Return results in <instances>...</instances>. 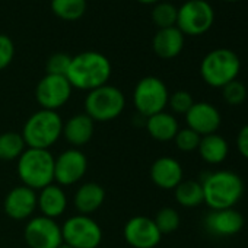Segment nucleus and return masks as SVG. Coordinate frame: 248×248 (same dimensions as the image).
<instances>
[{
    "label": "nucleus",
    "instance_id": "cd10ccee",
    "mask_svg": "<svg viewBox=\"0 0 248 248\" xmlns=\"http://www.w3.org/2000/svg\"><path fill=\"white\" fill-rule=\"evenodd\" d=\"M154 222L156 223L159 232L162 235H167V233L175 232L180 228L181 217H180V213L174 207H162L155 215Z\"/></svg>",
    "mask_w": 248,
    "mask_h": 248
},
{
    "label": "nucleus",
    "instance_id": "393cba45",
    "mask_svg": "<svg viewBox=\"0 0 248 248\" xmlns=\"http://www.w3.org/2000/svg\"><path fill=\"white\" fill-rule=\"evenodd\" d=\"M25 149L27 145L21 133L5 132L0 135V159L2 161H18Z\"/></svg>",
    "mask_w": 248,
    "mask_h": 248
},
{
    "label": "nucleus",
    "instance_id": "c756f323",
    "mask_svg": "<svg viewBox=\"0 0 248 248\" xmlns=\"http://www.w3.org/2000/svg\"><path fill=\"white\" fill-rule=\"evenodd\" d=\"M200 139H202V136L197 135L194 130L184 127V129H180L178 133L175 135L174 143H175L177 149L181 152H194L199 148Z\"/></svg>",
    "mask_w": 248,
    "mask_h": 248
},
{
    "label": "nucleus",
    "instance_id": "f704fd0d",
    "mask_svg": "<svg viewBox=\"0 0 248 248\" xmlns=\"http://www.w3.org/2000/svg\"><path fill=\"white\" fill-rule=\"evenodd\" d=\"M138 2H140V3H145V5H156V3H159L161 0H138Z\"/></svg>",
    "mask_w": 248,
    "mask_h": 248
},
{
    "label": "nucleus",
    "instance_id": "72a5a7b5",
    "mask_svg": "<svg viewBox=\"0 0 248 248\" xmlns=\"http://www.w3.org/2000/svg\"><path fill=\"white\" fill-rule=\"evenodd\" d=\"M235 143H236L238 154L248 161V124H245V126L241 127V130L236 135Z\"/></svg>",
    "mask_w": 248,
    "mask_h": 248
},
{
    "label": "nucleus",
    "instance_id": "9b49d317",
    "mask_svg": "<svg viewBox=\"0 0 248 248\" xmlns=\"http://www.w3.org/2000/svg\"><path fill=\"white\" fill-rule=\"evenodd\" d=\"M72 85L66 76L46 75L35 88V99L43 109L57 111L72 96Z\"/></svg>",
    "mask_w": 248,
    "mask_h": 248
},
{
    "label": "nucleus",
    "instance_id": "dca6fc26",
    "mask_svg": "<svg viewBox=\"0 0 248 248\" xmlns=\"http://www.w3.org/2000/svg\"><path fill=\"white\" fill-rule=\"evenodd\" d=\"M245 219L235 207L210 210L204 217V228L215 236H233L242 231Z\"/></svg>",
    "mask_w": 248,
    "mask_h": 248
},
{
    "label": "nucleus",
    "instance_id": "4468645a",
    "mask_svg": "<svg viewBox=\"0 0 248 248\" xmlns=\"http://www.w3.org/2000/svg\"><path fill=\"white\" fill-rule=\"evenodd\" d=\"M186 123L187 127L194 130L200 136H207L217 133L220 124H222V115L220 111L210 102H194L193 107L186 114Z\"/></svg>",
    "mask_w": 248,
    "mask_h": 248
},
{
    "label": "nucleus",
    "instance_id": "423d86ee",
    "mask_svg": "<svg viewBox=\"0 0 248 248\" xmlns=\"http://www.w3.org/2000/svg\"><path fill=\"white\" fill-rule=\"evenodd\" d=\"M126 108L123 91L112 85H102L88 92L85 98V114L95 123H107L118 118Z\"/></svg>",
    "mask_w": 248,
    "mask_h": 248
},
{
    "label": "nucleus",
    "instance_id": "b1692460",
    "mask_svg": "<svg viewBox=\"0 0 248 248\" xmlns=\"http://www.w3.org/2000/svg\"><path fill=\"white\" fill-rule=\"evenodd\" d=\"M174 196L183 207H197L204 203L202 183L196 180H183L174 188Z\"/></svg>",
    "mask_w": 248,
    "mask_h": 248
},
{
    "label": "nucleus",
    "instance_id": "7ed1b4c3",
    "mask_svg": "<svg viewBox=\"0 0 248 248\" xmlns=\"http://www.w3.org/2000/svg\"><path fill=\"white\" fill-rule=\"evenodd\" d=\"M21 135L27 148L48 151L63 135V120L57 111L40 108L28 117Z\"/></svg>",
    "mask_w": 248,
    "mask_h": 248
},
{
    "label": "nucleus",
    "instance_id": "c9c22d12",
    "mask_svg": "<svg viewBox=\"0 0 248 248\" xmlns=\"http://www.w3.org/2000/svg\"><path fill=\"white\" fill-rule=\"evenodd\" d=\"M59 248H72V247H70V245H67V244H64V242H63V244H62V245H60V247H59Z\"/></svg>",
    "mask_w": 248,
    "mask_h": 248
},
{
    "label": "nucleus",
    "instance_id": "aec40b11",
    "mask_svg": "<svg viewBox=\"0 0 248 248\" xmlns=\"http://www.w3.org/2000/svg\"><path fill=\"white\" fill-rule=\"evenodd\" d=\"M152 48L164 60L175 59L184 48V34L177 27L158 30L152 40Z\"/></svg>",
    "mask_w": 248,
    "mask_h": 248
},
{
    "label": "nucleus",
    "instance_id": "c85d7f7f",
    "mask_svg": "<svg viewBox=\"0 0 248 248\" xmlns=\"http://www.w3.org/2000/svg\"><path fill=\"white\" fill-rule=\"evenodd\" d=\"M222 96L228 105L238 107L247 99V86L241 80L235 79L222 88Z\"/></svg>",
    "mask_w": 248,
    "mask_h": 248
},
{
    "label": "nucleus",
    "instance_id": "412c9836",
    "mask_svg": "<svg viewBox=\"0 0 248 248\" xmlns=\"http://www.w3.org/2000/svg\"><path fill=\"white\" fill-rule=\"evenodd\" d=\"M105 200V190L98 183H83L75 193L73 204L79 215L91 216Z\"/></svg>",
    "mask_w": 248,
    "mask_h": 248
},
{
    "label": "nucleus",
    "instance_id": "20e7f679",
    "mask_svg": "<svg viewBox=\"0 0 248 248\" xmlns=\"http://www.w3.org/2000/svg\"><path fill=\"white\" fill-rule=\"evenodd\" d=\"M54 156L50 151L27 148L18 158L16 172L22 186L35 191L54 183Z\"/></svg>",
    "mask_w": 248,
    "mask_h": 248
},
{
    "label": "nucleus",
    "instance_id": "e433bc0d",
    "mask_svg": "<svg viewBox=\"0 0 248 248\" xmlns=\"http://www.w3.org/2000/svg\"><path fill=\"white\" fill-rule=\"evenodd\" d=\"M225 2H238V0H225Z\"/></svg>",
    "mask_w": 248,
    "mask_h": 248
},
{
    "label": "nucleus",
    "instance_id": "bb28decb",
    "mask_svg": "<svg viewBox=\"0 0 248 248\" xmlns=\"http://www.w3.org/2000/svg\"><path fill=\"white\" fill-rule=\"evenodd\" d=\"M177 15H178V8L168 2H159L152 9V21L159 30L175 27Z\"/></svg>",
    "mask_w": 248,
    "mask_h": 248
},
{
    "label": "nucleus",
    "instance_id": "f257e3e1",
    "mask_svg": "<svg viewBox=\"0 0 248 248\" xmlns=\"http://www.w3.org/2000/svg\"><path fill=\"white\" fill-rule=\"evenodd\" d=\"M111 76L109 60L98 51H83L72 57L67 80L72 88L80 91H92L107 85Z\"/></svg>",
    "mask_w": 248,
    "mask_h": 248
},
{
    "label": "nucleus",
    "instance_id": "f3484780",
    "mask_svg": "<svg viewBox=\"0 0 248 248\" xmlns=\"http://www.w3.org/2000/svg\"><path fill=\"white\" fill-rule=\"evenodd\" d=\"M152 183L162 190H174L184 178V170L180 161L172 156H161L151 165Z\"/></svg>",
    "mask_w": 248,
    "mask_h": 248
},
{
    "label": "nucleus",
    "instance_id": "7c9ffc66",
    "mask_svg": "<svg viewBox=\"0 0 248 248\" xmlns=\"http://www.w3.org/2000/svg\"><path fill=\"white\" fill-rule=\"evenodd\" d=\"M194 104V98L188 91H175L172 93H170L168 98V105L172 109V112L175 114H187L188 109L193 107Z\"/></svg>",
    "mask_w": 248,
    "mask_h": 248
},
{
    "label": "nucleus",
    "instance_id": "f8f14e48",
    "mask_svg": "<svg viewBox=\"0 0 248 248\" xmlns=\"http://www.w3.org/2000/svg\"><path fill=\"white\" fill-rule=\"evenodd\" d=\"M88 171L86 155L76 148H70L54 159V181L60 187L79 183Z\"/></svg>",
    "mask_w": 248,
    "mask_h": 248
},
{
    "label": "nucleus",
    "instance_id": "473e14b6",
    "mask_svg": "<svg viewBox=\"0 0 248 248\" xmlns=\"http://www.w3.org/2000/svg\"><path fill=\"white\" fill-rule=\"evenodd\" d=\"M15 57V44L8 37L0 34V70L6 69Z\"/></svg>",
    "mask_w": 248,
    "mask_h": 248
},
{
    "label": "nucleus",
    "instance_id": "2eb2a0df",
    "mask_svg": "<svg viewBox=\"0 0 248 248\" xmlns=\"http://www.w3.org/2000/svg\"><path fill=\"white\" fill-rule=\"evenodd\" d=\"M3 210L14 220L30 219L37 210V191L27 186L12 188L3 200Z\"/></svg>",
    "mask_w": 248,
    "mask_h": 248
},
{
    "label": "nucleus",
    "instance_id": "6e6552de",
    "mask_svg": "<svg viewBox=\"0 0 248 248\" xmlns=\"http://www.w3.org/2000/svg\"><path fill=\"white\" fill-rule=\"evenodd\" d=\"M62 236L72 248H98L102 242V229L91 216L78 213L64 220Z\"/></svg>",
    "mask_w": 248,
    "mask_h": 248
},
{
    "label": "nucleus",
    "instance_id": "a878e982",
    "mask_svg": "<svg viewBox=\"0 0 248 248\" xmlns=\"http://www.w3.org/2000/svg\"><path fill=\"white\" fill-rule=\"evenodd\" d=\"M51 11L63 21H78L86 12V0H51Z\"/></svg>",
    "mask_w": 248,
    "mask_h": 248
},
{
    "label": "nucleus",
    "instance_id": "4be33fe9",
    "mask_svg": "<svg viewBox=\"0 0 248 248\" xmlns=\"http://www.w3.org/2000/svg\"><path fill=\"white\" fill-rule=\"evenodd\" d=\"M146 130L149 136L156 142H171L180 130L178 121L174 114L161 111L146 118Z\"/></svg>",
    "mask_w": 248,
    "mask_h": 248
},
{
    "label": "nucleus",
    "instance_id": "39448f33",
    "mask_svg": "<svg viewBox=\"0 0 248 248\" xmlns=\"http://www.w3.org/2000/svg\"><path fill=\"white\" fill-rule=\"evenodd\" d=\"M241 72L239 56L229 48H215L209 51L200 63V76L212 88H223L235 80Z\"/></svg>",
    "mask_w": 248,
    "mask_h": 248
},
{
    "label": "nucleus",
    "instance_id": "f03ea898",
    "mask_svg": "<svg viewBox=\"0 0 248 248\" xmlns=\"http://www.w3.org/2000/svg\"><path fill=\"white\" fill-rule=\"evenodd\" d=\"M202 183L204 203L210 210H222L235 207L244 196L242 178L229 170H219L209 172Z\"/></svg>",
    "mask_w": 248,
    "mask_h": 248
},
{
    "label": "nucleus",
    "instance_id": "2f4dec72",
    "mask_svg": "<svg viewBox=\"0 0 248 248\" xmlns=\"http://www.w3.org/2000/svg\"><path fill=\"white\" fill-rule=\"evenodd\" d=\"M70 62H72V57L67 56L66 53H54L47 60V64H46L47 75L66 76L69 66H70Z\"/></svg>",
    "mask_w": 248,
    "mask_h": 248
},
{
    "label": "nucleus",
    "instance_id": "1a4fd4ad",
    "mask_svg": "<svg viewBox=\"0 0 248 248\" xmlns=\"http://www.w3.org/2000/svg\"><path fill=\"white\" fill-rule=\"evenodd\" d=\"M215 22V11L206 0H187L178 8L177 28L184 35L199 37L206 34Z\"/></svg>",
    "mask_w": 248,
    "mask_h": 248
},
{
    "label": "nucleus",
    "instance_id": "6ab92c4d",
    "mask_svg": "<svg viewBox=\"0 0 248 248\" xmlns=\"http://www.w3.org/2000/svg\"><path fill=\"white\" fill-rule=\"evenodd\" d=\"M37 209L43 216L56 219L67 209V196L59 184H50L37 193Z\"/></svg>",
    "mask_w": 248,
    "mask_h": 248
},
{
    "label": "nucleus",
    "instance_id": "ddd939ff",
    "mask_svg": "<svg viewBox=\"0 0 248 248\" xmlns=\"http://www.w3.org/2000/svg\"><path fill=\"white\" fill-rule=\"evenodd\" d=\"M123 236L133 248H155L162 239L156 223L148 216H133L123 228Z\"/></svg>",
    "mask_w": 248,
    "mask_h": 248
},
{
    "label": "nucleus",
    "instance_id": "a211bd4d",
    "mask_svg": "<svg viewBox=\"0 0 248 248\" xmlns=\"http://www.w3.org/2000/svg\"><path fill=\"white\" fill-rule=\"evenodd\" d=\"M95 133V121L85 112L70 117L63 123V138L72 148H82L91 142Z\"/></svg>",
    "mask_w": 248,
    "mask_h": 248
},
{
    "label": "nucleus",
    "instance_id": "5701e85b",
    "mask_svg": "<svg viewBox=\"0 0 248 248\" xmlns=\"http://www.w3.org/2000/svg\"><path fill=\"white\" fill-rule=\"evenodd\" d=\"M197 152L206 164L219 165L228 158L229 145L223 136H220L219 133H213V135L202 136Z\"/></svg>",
    "mask_w": 248,
    "mask_h": 248
},
{
    "label": "nucleus",
    "instance_id": "0eeeda50",
    "mask_svg": "<svg viewBox=\"0 0 248 248\" xmlns=\"http://www.w3.org/2000/svg\"><path fill=\"white\" fill-rule=\"evenodd\" d=\"M168 98L170 92L167 85L156 76H146L140 79L133 91L135 108L143 118L165 111Z\"/></svg>",
    "mask_w": 248,
    "mask_h": 248
},
{
    "label": "nucleus",
    "instance_id": "9d476101",
    "mask_svg": "<svg viewBox=\"0 0 248 248\" xmlns=\"http://www.w3.org/2000/svg\"><path fill=\"white\" fill-rule=\"evenodd\" d=\"M24 239L30 248H59L63 244L62 226L56 219L34 216L25 223Z\"/></svg>",
    "mask_w": 248,
    "mask_h": 248
}]
</instances>
